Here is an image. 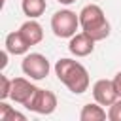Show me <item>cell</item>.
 I'll return each instance as SVG.
<instances>
[{
  "mask_svg": "<svg viewBox=\"0 0 121 121\" xmlns=\"http://www.w3.org/2000/svg\"><path fill=\"white\" fill-rule=\"evenodd\" d=\"M55 74L59 78L60 83H64L68 87V91H72L74 95H83L89 89V72L87 68L72 59H59L55 64Z\"/></svg>",
  "mask_w": 121,
  "mask_h": 121,
  "instance_id": "obj_1",
  "label": "cell"
},
{
  "mask_svg": "<svg viewBox=\"0 0 121 121\" xmlns=\"http://www.w3.org/2000/svg\"><path fill=\"white\" fill-rule=\"evenodd\" d=\"M79 26L95 42L106 40L110 36V23H108L102 8L96 6V4H87L79 11Z\"/></svg>",
  "mask_w": 121,
  "mask_h": 121,
  "instance_id": "obj_2",
  "label": "cell"
},
{
  "mask_svg": "<svg viewBox=\"0 0 121 121\" xmlns=\"http://www.w3.org/2000/svg\"><path fill=\"white\" fill-rule=\"evenodd\" d=\"M79 28V13L72 9H59L51 17V30L57 38H72Z\"/></svg>",
  "mask_w": 121,
  "mask_h": 121,
  "instance_id": "obj_3",
  "label": "cell"
},
{
  "mask_svg": "<svg viewBox=\"0 0 121 121\" xmlns=\"http://www.w3.org/2000/svg\"><path fill=\"white\" fill-rule=\"evenodd\" d=\"M21 70L30 79H43V78H47L51 66H49V60L45 59V55H42V53H26L23 62H21Z\"/></svg>",
  "mask_w": 121,
  "mask_h": 121,
  "instance_id": "obj_4",
  "label": "cell"
},
{
  "mask_svg": "<svg viewBox=\"0 0 121 121\" xmlns=\"http://www.w3.org/2000/svg\"><path fill=\"white\" fill-rule=\"evenodd\" d=\"M25 108L34 113H40V115H49L57 110V96H55V93L38 87V91L34 93V96L28 100V104Z\"/></svg>",
  "mask_w": 121,
  "mask_h": 121,
  "instance_id": "obj_5",
  "label": "cell"
},
{
  "mask_svg": "<svg viewBox=\"0 0 121 121\" xmlns=\"http://www.w3.org/2000/svg\"><path fill=\"white\" fill-rule=\"evenodd\" d=\"M36 91H38V87L34 83H30L26 78H13L11 79V95H9V98L19 102V104H23V106H26Z\"/></svg>",
  "mask_w": 121,
  "mask_h": 121,
  "instance_id": "obj_6",
  "label": "cell"
},
{
  "mask_svg": "<svg viewBox=\"0 0 121 121\" xmlns=\"http://www.w3.org/2000/svg\"><path fill=\"white\" fill-rule=\"evenodd\" d=\"M93 96H95V102H98L102 106H112L119 98V95L115 91V85H113V79H98V81H95Z\"/></svg>",
  "mask_w": 121,
  "mask_h": 121,
  "instance_id": "obj_7",
  "label": "cell"
},
{
  "mask_svg": "<svg viewBox=\"0 0 121 121\" xmlns=\"http://www.w3.org/2000/svg\"><path fill=\"white\" fill-rule=\"evenodd\" d=\"M68 51L76 57H87L95 51V40L87 32H76L68 42Z\"/></svg>",
  "mask_w": 121,
  "mask_h": 121,
  "instance_id": "obj_8",
  "label": "cell"
},
{
  "mask_svg": "<svg viewBox=\"0 0 121 121\" xmlns=\"http://www.w3.org/2000/svg\"><path fill=\"white\" fill-rule=\"evenodd\" d=\"M19 32L23 34V38L28 42V45H38L42 40H43V30H42V25L34 19H28L21 25Z\"/></svg>",
  "mask_w": 121,
  "mask_h": 121,
  "instance_id": "obj_9",
  "label": "cell"
},
{
  "mask_svg": "<svg viewBox=\"0 0 121 121\" xmlns=\"http://www.w3.org/2000/svg\"><path fill=\"white\" fill-rule=\"evenodd\" d=\"M4 45H6V49H8V53H9V55H26V53H28V49H30L28 42L23 38V34H21L19 30L9 32V34L6 36Z\"/></svg>",
  "mask_w": 121,
  "mask_h": 121,
  "instance_id": "obj_10",
  "label": "cell"
},
{
  "mask_svg": "<svg viewBox=\"0 0 121 121\" xmlns=\"http://www.w3.org/2000/svg\"><path fill=\"white\" fill-rule=\"evenodd\" d=\"M108 117L106 110L102 108V104L95 102V104H85L79 112V119L81 121H104Z\"/></svg>",
  "mask_w": 121,
  "mask_h": 121,
  "instance_id": "obj_11",
  "label": "cell"
},
{
  "mask_svg": "<svg viewBox=\"0 0 121 121\" xmlns=\"http://www.w3.org/2000/svg\"><path fill=\"white\" fill-rule=\"evenodd\" d=\"M21 8H23V13L28 17V19H38L45 8H47V2L45 0H23L21 2Z\"/></svg>",
  "mask_w": 121,
  "mask_h": 121,
  "instance_id": "obj_12",
  "label": "cell"
},
{
  "mask_svg": "<svg viewBox=\"0 0 121 121\" xmlns=\"http://www.w3.org/2000/svg\"><path fill=\"white\" fill-rule=\"evenodd\" d=\"M26 121V115L25 113H19L15 112L11 106H8L6 102H0V121Z\"/></svg>",
  "mask_w": 121,
  "mask_h": 121,
  "instance_id": "obj_13",
  "label": "cell"
},
{
  "mask_svg": "<svg viewBox=\"0 0 121 121\" xmlns=\"http://www.w3.org/2000/svg\"><path fill=\"white\" fill-rule=\"evenodd\" d=\"M11 95V79L6 76H0V100L9 98Z\"/></svg>",
  "mask_w": 121,
  "mask_h": 121,
  "instance_id": "obj_14",
  "label": "cell"
},
{
  "mask_svg": "<svg viewBox=\"0 0 121 121\" xmlns=\"http://www.w3.org/2000/svg\"><path fill=\"white\" fill-rule=\"evenodd\" d=\"M108 119L110 121H121V98H117L110 110H108Z\"/></svg>",
  "mask_w": 121,
  "mask_h": 121,
  "instance_id": "obj_15",
  "label": "cell"
},
{
  "mask_svg": "<svg viewBox=\"0 0 121 121\" xmlns=\"http://www.w3.org/2000/svg\"><path fill=\"white\" fill-rule=\"evenodd\" d=\"M113 85H115V91H117V95H119V98H121V70L113 76Z\"/></svg>",
  "mask_w": 121,
  "mask_h": 121,
  "instance_id": "obj_16",
  "label": "cell"
},
{
  "mask_svg": "<svg viewBox=\"0 0 121 121\" xmlns=\"http://www.w3.org/2000/svg\"><path fill=\"white\" fill-rule=\"evenodd\" d=\"M6 64H8V49L2 51V62H0V68H6Z\"/></svg>",
  "mask_w": 121,
  "mask_h": 121,
  "instance_id": "obj_17",
  "label": "cell"
},
{
  "mask_svg": "<svg viewBox=\"0 0 121 121\" xmlns=\"http://www.w3.org/2000/svg\"><path fill=\"white\" fill-rule=\"evenodd\" d=\"M59 2H60V4H64V6H70V4H74L76 0H59Z\"/></svg>",
  "mask_w": 121,
  "mask_h": 121,
  "instance_id": "obj_18",
  "label": "cell"
}]
</instances>
